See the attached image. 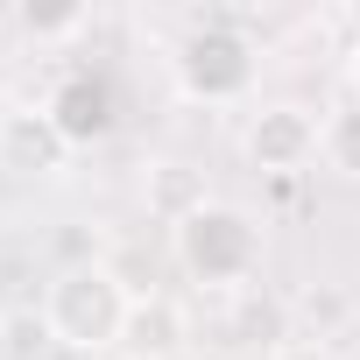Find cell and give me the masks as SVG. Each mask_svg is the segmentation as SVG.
<instances>
[{
  "instance_id": "277c9868",
  "label": "cell",
  "mask_w": 360,
  "mask_h": 360,
  "mask_svg": "<svg viewBox=\"0 0 360 360\" xmlns=\"http://www.w3.org/2000/svg\"><path fill=\"white\" fill-rule=\"evenodd\" d=\"M240 155L262 176H297L318 162V106L304 99H262L240 120Z\"/></svg>"
},
{
  "instance_id": "4fadbf2b",
  "label": "cell",
  "mask_w": 360,
  "mask_h": 360,
  "mask_svg": "<svg viewBox=\"0 0 360 360\" xmlns=\"http://www.w3.org/2000/svg\"><path fill=\"white\" fill-rule=\"evenodd\" d=\"M346 85H353V99H360V43L346 50Z\"/></svg>"
},
{
  "instance_id": "8fae6325",
  "label": "cell",
  "mask_w": 360,
  "mask_h": 360,
  "mask_svg": "<svg viewBox=\"0 0 360 360\" xmlns=\"http://www.w3.org/2000/svg\"><path fill=\"white\" fill-rule=\"evenodd\" d=\"M29 346H57V339H50V325H43V311H36V318H8V353H15V360H29Z\"/></svg>"
},
{
  "instance_id": "7c38bea8",
  "label": "cell",
  "mask_w": 360,
  "mask_h": 360,
  "mask_svg": "<svg viewBox=\"0 0 360 360\" xmlns=\"http://www.w3.org/2000/svg\"><path fill=\"white\" fill-rule=\"evenodd\" d=\"M269 360H339V346H332V339L297 332V339H276V346H269Z\"/></svg>"
},
{
  "instance_id": "5bb4252c",
  "label": "cell",
  "mask_w": 360,
  "mask_h": 360,
  "mask_svg": "<svg viewBox=\"0 0 360 360\" xmlns=\"http://www.w3.org/2000/svg\"><path fill=\"white\" fill-rule=\"evenodd\" d=\"M339 360H360V346H353V353H346V346H339Z\"/></svg>"
},
{
  "instance_id": "52a82bcc",
  "label": "cell",
  "mask_w": 360,
  "mask_h": 360,
  "mask_svg": "<svg viewBox=\"0 0 360 360\" xmlns=\"http://www.w3.org/2000/svg\"><path fill=\"white\" fill-rule=\"evenodd\" d=\"M43 106H50V120L64 127V141H71V148H92V141L113 127V92H106L99 78H85V71H71Z\"/></svg>"
},
{
  "instance_id": "9c48e42d",
  "label": "cell",
  "mask_w": 360,
  "mask_h": 360,
  "mask_svg": "<svg viewBox=\"0 0 360 360\" xmlns=\"http://www.w3.org/2000/svg\"><path fill=\"white\" fill-rule=\"evenodd\" d=\"M205 198H212V191L198 184V176H191L184 162H148V205H155L169 226H176V219H191Z\"/></svg>"
},
{
  "instance_id": "8992f818",
  "label": "cell",
  "mask_w": 360,
  "mask_h": 360,
  "mask_svg": "<svg viewBox=\"0 0 360 360\" xmlns=\"http://www.w3.org/2000/svg\"><path fill=\"white\" fill-rule=\"evenodd\" d=\"M120 346H127V360H176V353L191 346V318H184V304H176V297H134Z\"/></svg>"
},
{
  "instance_id": "5b68a950",
  "label": "cell",
  "mask_w": 360,
  "mask_h": 360,
  "mask_svg": "<svg viewBox=\"0 0 360 360\" xmlns=\"http://www.w3.org/2000/svg\"><path fill=\"white\" fill-rule=\"evenodd\" d=\"M71 141L50 120V106H8L0 113V169L8 176H64Z\"/></svg>"
},
{
  "instance_id": "6da1fadb",
  "label": "cell",
  "mask_w": 360,
  "mask_h": 360,
  "mask_svg": "<svg viewBox=\"0 0 360 360\" xmlns=\"http://www.w3.org/2000/svg\"><path fill=\"white\" fill-rule=\"evenodd\" d=\"M169 255L198 290H248L262 276V255H269V226L233 205V198H205L191 219L169 226Z\"/></svg>"
},
{
  "instance_id": "ba28073f",
  "label": "cell",
  "mask_w": 360,
  "mask_h": 360,
  "mask_svg": "<svg viewBox=\"0 0 360 360\" xmlns=\"http://www.w3.org/2000/svg\"><path fill=\"white\" fill-rule=\"evenodd\" d=\"M318 162L339 184H360V99H339L318 113Z\"/></svg>"
},
{
  "instance_id": "3957f363",
  "label": "cell",
  "mask_w": 360,
  "mask_h": 360,
  "mask_svg": "<svg viewBox=\"0 0 360 360\" xmlns=\"http://www.w3.org/2000/svg\"><path fill=\"white\" fill-rule=\"evenodd\" d=\"M169 78H176V92L191 106H248L255 78H262V50L233 22H198V29H184V43H176Z\"/></svg>"
},
{
  "instance_id": "7a4b0ae2",
  "label": "cell",
  "mask_w": 360,
  "mask_h": 360,
  "mask_svg": "<svg viewBox=\"0 0 360 360\" xmlns=\"http://www.w3.org/2000/svg\"><path fill=\"white\" fill-rule=\"evenodd\" d=\"M127 311H134V290L106 262H71L43 290V325H50V339L64 353H106V346H120Z\"/></svg>"
},
{
  "instance_id": "30bf717a",
  "label": "cell",
  "mask_w": 360,
  "mask_h": 360,
  "mask_svg": "<svg viewBox=\"0 0 360 360\" xmlns=\"http://www.w3.org/2000/svg\"><path fill=\"white\" fill-rule=\"evenodd\" d=\"M85 22H92L85 8H22V15H15V29H22V36H36V43H57V36H78Z\"/></svg>"
}]
</instances>
